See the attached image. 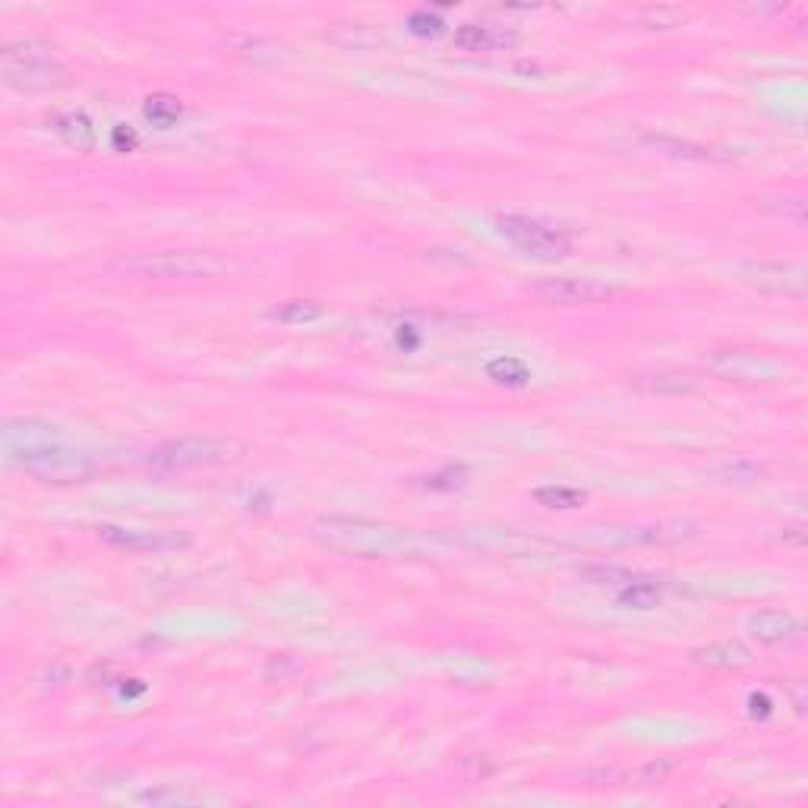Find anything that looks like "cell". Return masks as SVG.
<instances>
[{"mask_svg": "<svg viewBox=\"0 0 808 808\" xmlns=\"http://www.w3.org/2000/svg\"><path fill=\"white\" fill-rule=\"evenodd\" d=\"M310 537L332 553L360 556V559H389L414 550V537L386 521L354 518V515H326L310 524Z\"/></svg>", "mask_w": 808, "mask_h": 808, "instance_id": "obj_1", "label": "cell"}, {"mask_svg": "<svg viewBox=\"0 0 808 808\" xmlns=\"http://www.w3.org/2000/svg\"><path fill=\"white\" fill-rule=\"evenodd\" d=\"M0 79L16 92H51L70 83V67L48 45L23 38L0 51Z\"/></svg>", "mask_w": 808, "mask_h": 808, "instance_id": "obj_2", "label": "cell"}, {"mask_svg": "<svg viewBox=\"0 0 808 808\" xmlns=\"http://www.w3.org/2000/svg\"><path fill=\"white\" fill-rule=\"evenodd\" d=\"M247 455V446L234 436H180L155 446L146 464L158 474L196 471V468H225Z\"/></svg>", "mask_w": 808, "mask_h": 808, "instance_id": "obj_3", "label": "cell"}, {"mask_svg": "<svg viewBox=\"0 0 808 808\" xmlns=\"http://www.w3.org/2000/svg\"><path fill=\"white\" fill-rule=\"evenodd\" d=\"M7 461L16 464V468H23L29 477L45 480V483H83L95 474V458L86 449L70 446L64 436L16 452Z\"/></svg>", "mask_w": 808, "mask_h": 808, "instance_id": "obj_4", "label": "cell"}, {"mask_svg": "<svg viewBox=\"0 0 808 808\" xmlns=\"http://www.w3.org/2000/svg\"><path fill=\"white\" fill-rule=\"evenodd\" d=\"M120 272L143 281H190V278H215L225 272V262L215 253L196 250H161V253H136L117 262Z\"/></svg>", "mask_w": 808, "mask_h": 808, "instance_id": "obj_5", "label": "cell"}, {"mask_svg": "<svg viewBox=\"0 0 808 808\" xmlns=\"http://www.w3.org/2000/svg\"><path fill=\"white\" fill-rule=\"evenodd\" d=\"M496 228L518 253L540 259V262H553L572 253L569 231L550 225V221L528 218V215H499Z\"/></svg>", "mask_w": 808, "mask_h": 808, "instance_id": "obj_6", "label": "cell"}, {"mask_svg": "<svg viewBox=\"0 0 808 808\" xmlns=\"http://www.w3.org/2000/svg\"><path fill=\"white\" fill-rule=\"evenodd\" d=\"M707 370L726 382H774L783 363L758 348H720L707 354Z\"/></svg>", "mask_w": 808, "mask_h": 808, "instance_id": "obj_7", "label": "cell"}, {"mask_svg": "<svg viewBox=\"0 0 808 808\" xmlns=\"http://www.w3.org/2000/svg\"><path fill=\"white\" fill-rule=\"evenodd\" d=\"M739 275L749 288L802 300L808 294V275L805 266L796 259H767V262H742Z\"/></svg>", "mask_w": 808, "mask_h": 808, "instance_id": "obj_8", "label": "cell"}, {"mask_svg": "<svg viewBox=\"0 0 808 808\" xmlns=\"http://www.w3.org/2000/svg\"><path fill=\"white\" fill-rule=\"evenodd\" d=\"M528 294L547 307H594V303H606L616 291L594 278H543L528 285Z\"/></svg>", "mask_w": 808, "mask_h": 808, "instance_id": "obj_9", "label": "cell"}, {"mask_svg": "<svg viewBox=\"0 0 808 808\" xmlns=\"http://www.w3.org/2000/svg\"><path fill=\"white\" fill-rule=\"evenodd\" d=\"M98 540L105 547L124 553H168L184 550L193 543V537L184 531H143V528H117V524H101Z\"/></svg>", "mask_w": 808, "mask_h": 808, "instance_id": "obj_10", "label": "cell"}, {"mask_svg": "<svg viewBox=\"0 0 808 808\" xmlns=\"http://www.w3.org/2000/svg\"><path fill=\"white\" fill-rule=\"evenodd\" d=\"M745 632L761 644H780L802 632V622L786 610H758L745 616Z\"/></svg>", "mask_w": 808, "mask_h": 808, "instance_id": "obj_11", "label": "cell"}, {"mask_svg": "<svg viewBox=\"0 0 808 808\" xmlns=\"http://www.w3.org/2000/svg\"><path fill=\"white\" fill-rule=\"evenodd\" d=\"M4 455H16V452H23V449H32V446H42V442H51L57 436H64L60 433L54 423L48 420H35V417H16V420H7L4 423Z\"/></svg>", "mask_w": 808, "mask_h": 808, "instance_id": "obj_12", "label": "cell"}, {"mask_svg": "<svg viewBox=\"0 0 808 808\" xmlns=\"http://www.w3.org/2000/svg\"><path fill=\"white\" fill-rule=\"evenodd\" d=\"M51 130L60 136V143L76 149V152H95L98 146V133H95V124L89 120V114L83 111H60L51 117Z\"/></svg>", "mask_w": 808, "mask_h": 808, "instance_id": "obj_13", "label": "cell"}, {"mask_svg": "<svg viewBox=\"0 0 808 808\" xmlns=\"http://www.w3.org/2000/svg\"><path fill=\"white\" fill-rule=\"evenodd\" d=\"M692 663L707 666V670H742V666L752 663V651L742 648L739 641H720L707 644V648H695Z\"/></svg>", "mask_w": 808, "mask_h": 808, "instance_id": "obj_14", "label": "cell"}, {"mask_svg": "<svg viewBox=\"0 0 808 808\" xmlns=\"http://www.w3.org/2000/svg\"><path fill=\"white\" fill-rule=\"evenodd\" d=\"M616 600H619V606H625V610H654V606H660V600H663V588L651 578L632 575L625 584H619Z\"/></svg>", "mask_w": 808, "mask_h": 808, "instance_id": "obj_15", "label": "cell"}, {"mask_svg": "<svg viewBox=\"0 0 808 808\" xmlns=\"http://www.w3.org/2000/svg\"><path fill=\"white\" fill-rule=\"evenodd\" d=\"M487 376L493 382H499V386H509V389H521V386H528V382H531L528 363L512 357V354H502V357L490 360L487 363Z\"/></svg>", "mask_w": 808, "mask_h": 808, "instance_id": "obj_16", "label": "cell"}, {"mask_svg": "<svg viewBox=\"0 0 808 808\" xmlns=\"http://www.w3.org/2000/svg\"><path fill=\"white\" fill-rule=\"evenodd\" d=\"M143 114H146V120L152 127H158V130H171L177 120H180V114H184V105H180V101L174 98V95H149L146 98V108H143Z\"/></svg>", "mask_w": 808, "mask_h": 808, "instance_id": "obj_17", "label": "cell"}, {"mask_svg": "<svg viewBox=\"0 0 808 808\" xmlns=\"http://www.w3.org/2000/svg\"><path fill=\"white\" fill-rule=\"evenodd\" d=\"M322 316V307L316 300H285L275 310H269V319L281 322V326H303Z\"/></svg>", "mask_w": 808, "mask_h": 808, "instance_id": "obj_18", "label": "cell"}, {"mask_svg": "<svg viewBox=\"0 0 808 808\" xmlns=\"http://www.w3.org/2000/svg\"><path fill=\"white\" fill-rule=\"evenodd\" d=\"M534 499L543 505V509L572 512V509H581V505L588 502V493L575 490V487H540V490H534Z\"/></svg>", "mask_w": 808, "mask_h": 808, "instance_id": "obj_19", "label": "cell"}, {"mask_svg": "<svg viewBox=\"0 0 808 808\" xmlns=\"http://www.w3.org/2000/svg\"><path fill=\"white\" fill-rule=\"evenodd\" d=\"M468 468H461V464H449V468H442L430 477H417V487L423 490H433V493H455L461 487H468Z\"/></svg>", "mask_w": 808, "mask_h": 808, "instance_id": "obj_20", "label": "cell"}, {"mask_svg": "<svg viewBox=\"0 0 808 808\" xmlns=\"http://www.w3.org/2000/svg\"><path fill=\"white\" fill-rule=\"evenodd\" d=\"M641 386L657 395H689L701 389V382L692 373H657L651 376V382H641Z\"/></svg>", "mask_w": 808, "mask_h": 808, "instance_id": "obj_21", "label": "cell"}, {"mask_svg": "<svg viewBox=\"0 0 808 808\" xmlns=\"http://www.w3.org/2000/svg\"><path fill=\"white\" fill-rule=\"evenodd\" d=\"M578 575L588 584H597V588H619V584L632 578V572L619 569V565H581Z\"/></svg>", "mask_w": 808, "mask_h": 808, "instance_id": "obj_22", "label": "cell"}, {"mask_svg": "<svg viewBox=\"0 0 808 808\" xmlns=\"http://www.w3.org/2000/svg\"><path fill=\"white\" fill-rule=\"evenodd\" d=\"M493 32L487 26H477V23H464L455 29V45L461 51H490L493 48Z\"/></svg>", "mask_w": 808, "mask_h": 808, "instance_id": "obj_23", "label": "cell"}, {"mask_svg": "<svg viewBox=\"0 0 808 808\" xmlns=\"http://www.w3.org/2000/svg\"><path fill=\"white\" fill-rule=\"evenodd\" d=\"M648 146H654L657 152L663 155H676V158H717L711 149H704V146H692V143H679V139H666V136H648Z\"/></svg>", "mask_w": 808, "mask_h": 808, "instance_id": "obj_24", "label": "cell"}, {"mask_svg": "<svg viewBox=\"0 0 808 808\" xmlns=\"http://www.w3.org/2000/svg\"><path fill=\"white\" fill-rule=\"evenodd\" d=\"M673 771H676L673 761H651V764L638 767L635 774L622 777V780H625V783H638V786H654V783H663V780L670 777Z\"/></svg>", "mask_w": 808, "mask_h": 808, "instance_id": "obj_25", "label": "cell"}, {"mask_svg": "<svg viewBox=\"0 0 808 808\" xmlns=\"http://www.w3.org/2000/svg\"><path fill=\"white\" fill-rule=\"evenodd\" d=\"M408 29L414 35H420V38H436L442 32V19L433 16L430 10H417V13L408 16Z\"/></svg>", "mask_w": 808, "mask_h": 808, "instance_id": "obj_26", "label": "cell"}, {"mask_svg": "<svg viewBox=\"0 0 808 808\" xmlns=\"http://www.w3.org/2000/svg\"><path fill=\"white\" fill-rule=\"evenodd\" d=\"M723 474L726 477H739V483H755L761 477V468H755V464H749V461H736Z\"/></svg>", "mask_w": 808, "mask_h": 808, "instance_id": "obj_27", "label": "cell"}, {"mask_svg": "<svg viewBox=\"0 0 808 808\" xmlns=\"http://www.w3.org/2000/svg\"><path fill=\"white\" fill-rule=\"evenodd\" d=\"M111 143H114L117 152H130V149H136L139 139H136V133H133L130 127L120 124V127H114V133H111Z\"/></svg>", "mask_w": 808, "mask_h": 808, "instance_id": "obj_28", "label": "cell"}, {"mask_svg": "<svg viewBox=\"0 0 808 808\" xmlns=\"http://www.w3.org/2000/svg\"><path fill=\"white\" fill-rule=\"evenodd\" d=\"M143 802H199L196 796H180V793H143Z\"/></svg>", "mask_w": 808, "mask_h": 808, "instance_id": "obj_29", "label": "cell"}]
</instances>
